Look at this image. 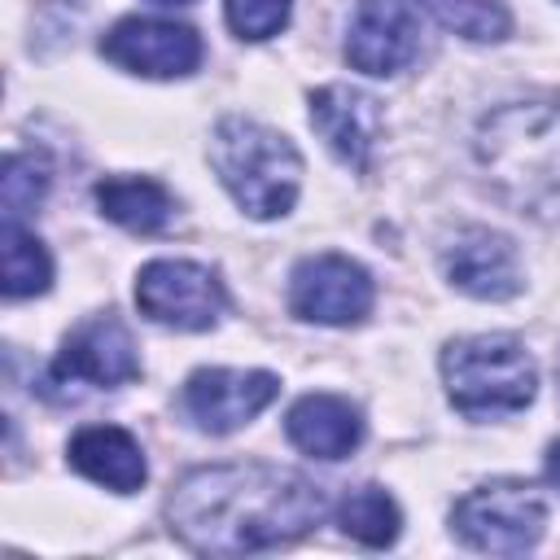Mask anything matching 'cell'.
<instances>
[{"label": "cell", "instance_id": "cell-7", "mask_svg": "<svg viewBox=\"0 0 560 560\" xmlns=\"http://www.w3.org/2000/svg\"><path fill=\"white\" fill-rule=\"evenodd\" d=\"M136 306L162 328L206 332L228 311V289L214 267L188 258H153L136 276Z\"/></svg>", "mask_w": 560, "mask_h": 560}, {"label": "cell", "instance_id": "cell-1", "mask_svg": "<svg viewBox=\"0 0 560 560\" xmlns=\"http://www.w3.org/2000/svg\"><path fill=\"white\" fill-rule=\"evenodd\" d=\"M328 512L315 481L280 464H210L166 494L171 534L197 556H249L306 538Z\"/></svg>", "mask_w": 560, "mask_h": 560}, {"label": "cell", "instance_id": "cell-23", "mask_svg": "<svg viewBox=\"0 0 560 560\" xmlns=\"http://www.w3.org/2000/svg\"><path fill=\"white\" fill-rule=\"evenodd\" d=\"M153 4H192V0H153Z\"/></svg>", "mask_w": 560, "mask_h": 560}, {"label": "cell", "instance_id": "cell-22", "mask_svg": "<svg viewBox=\"0 0 560 560\" xmlns=\"http://www.w3.org/2000/svg\"><path fill=\"white\" fill-rule=\"evenodd\" d=\"M547 481H551V486L560 490V442H556V446L547 451Z\"/></svg>", "mask_w": 560, "mask_h": 560}, {"label": "cell", "instance_id": "cell-13", "mask_svg": "<svg viewBox=\"0 0 560 560\" xmlns=\"http://www.w3.org/2000/svg\"><path fill=\"white\" fill-rule=\"evenodd\" d=\"M311 127L324 136V144L350 166V171H368L385 114L381 101L350 88V83H324L311 92Z\"/></svg>", "mask_w": 560, "mask_h": 560}, {"label": "cell", "instance_id": "cell-10", "mask_svg": "<svg viewBox=\"0 0 560 560\" xmlns=\"http://www.w3.org/2000/svg\"><path fill=\"white\" fill-rule=\"evenodd\" d=\"M280 394V381L271 372H245V368H197L184 381V411L201 433H236L249 424L271 398Z\"/></svg>", "mask_w": 560, "mask_h": 560}, {"label": "cell", "instance_id": "cell-9", "mask_svg": "<svg viewBox=\"0 0 560 560\" xmlns=\"http://www.w3.org/2000/svg\"><path fill=\"white\" fill-rule=\"evenodd\" d=\"M101 57L127 74L144 79H184L201 66V35L188 22L166 18H118L101 35Z\"/></svg>", "mask_w": 560, "mask_h": 560}, {"label": "cell", "instance_id": "cell-21", "mask_svg": "<svg viewBox=\"0 0 560 560\" xmlns=\"http://www.w3.org/2000/svg\"><path fill=\"white\" fill-rule=\"evenodd\" d=\"M293 0H223V18L241 39H271L289 26Z\"/></svg>", "mask_w": 560, "mask_h": 560}, {"label": "cell", "instance_id": "cell-3", "mask_svg": "<svg viewBox=\"0 0 560 560\" xmlns=\"http://www.w3.org/2000/svg\"><path fill=\"white\" fill-rule=\"evenodd\" d=\"M210 166L249 219H280L302 188V158L276 127L228 114L210 136Z\"/></svg>", "mask_w": 560, "mask_h": 560}, {"label": "cell", "instance_id": "cell-12", "mask_svg": "<svg viewBox=\"0 0 560 560\" xmlns=\"http://www.w3.org/2000/svg\"><path fill=\"white\" fill-rule=\"evenodd\" d=\"M420 57V18L407 0H359L346 26V61L363 74H398Z\"/></svg>", "mask_w": 560, "mask_h": 560}, {"label": "cell", "instance_id": "cell-5", "mask_svg": "<svg viewBox=\"0 0 560 560\" xmlns=\"http://www.w3.org/2000/svg\"><path fill=\"white\" fill-rule=\"evenodd\" d=\"M547 529V503L529 481L494 477L451 508V534L486 556H525Z\"/></svg>", "mask_w": 560, "mask_h": 560}, {"label": "cell", "instance_id": "cell-18", "mask_svg": "<svg viewBox=\"0 0 560 560\" xmlns=\"http://www.w3.org/2000/svg\"><path fill=\"white\" fill-rule=\"evenodd\" d=\"M337 521H341V529H346L354 542H363V547H389V542L398 538V529H402V512H398V503L389 499V490H381V486H359V490H350V494L341 499V508H337Z\"/></svg>", "mask_w": 560, "mask_h": 560}, {"label": "cell", "instance_id": "cell-19", "mask_svg": "<svg viewBox=\"0 0 560 560\" xmlns=\"http://www.w3.org/2000/svg\"><path fill=\"white\" fill-rule=\"evenodd\" d=\"M416 4L472 44H499L512 35V13L499 0H416Z\"/></svg>", "mask_w": 560, "mask_h": 560}, {"label": "cell", "instance_id": "cell-16", "mask_svg": "<svg viewBox=\"0 0 560 560\" xmlns=\"http://www.w3.org/2000/svg\"><path fill=\"white\" fill-rule=\"evenodd\" d=\"M101 214L127 232L153 236L175 219V197L149 175H109L92 188Z\"/></svg>", "mask_w": 560, "mask_h": 560}, {"label": "cell", "instance_id": "cell-15", "mask_svg": "<svg viewBox=\"0 0 560 560\" xmlns=\"http://www.w3.org/2000/svg\"><path fill=\"white\" fill-rule=\"evenodd\" d=\"M66 459L74 472H83L88 481L114 490V494H131L144 486L149 477V464H144V451L140 442L118 429V424H88L70 438L66 446Z\"/></svg>", "mask_w": 560, "mask_h": 560}, {"label": "cell", "instance_id": "cell-4", "mask_svg": "<svg viewBox=\"0 0 560 560\" xmlns=\"http://www.w3.org/2000/svg\"><path fill=\"white\" fill-rule=\"evenodd\" d=\"M442 385L459 416L499 420L534 402L538 368L516 337L477 332V337H455L442 346Z\"/></svg>", "mask_w": 560, "mask_h": 560}, {"label": "cell", "instance_id": "cell-8", "mask_svg": "<svg viewBox=\"0 0 560 560\" xmlns=\"http://www.w3.org/2000/svg\"><path fill=\"white\" fill-rule=\"evenodd\" d=\"M376 302L372 276L346 254H311L289 276V311L306 324H363Z\"/></svg>", "mask_w": 560, "mask_h": 560}, {"label": "cell", "instance_id": "cell-14", "mask_svg": "<svg viewBox=\"0 0 560 560\" xmlns=\"http://www.w3.org/2000/svg\"><path fill=\"white\" fill-rule=\"evenodd\" d=\"M284 433L302 455L315 459H346L359 442H363V416L350 398L337 394H302L289 416H284Z\"/></svg>", "mask_w": 560, "mask_h": 560}, {"label": "cell", "instance_id": "cell-17", "mask_svg": "<svg viewBox=\"0 0 560 560\" xmlns=\"http://www.w3.org/2000/svg\"><path fill=\"white\" fill-rule=\"evenodd\" d=\"M0 254H4V298H35L52 284V258L44 249L39 236H31L22 223H9L0 228Z\"/></svg>", "mask_w": 560, "mask_h": 560}, {"label": "cell", "instance_id": "cell-6", "mask_svg": "<svg viewBox=\"0 0 560 560\" xmlns=\"http://www.w3.org/2000/svg\"><path fill=\"white\" fill-rule=\"evenodd\" d=\"M136 376H140V354L122 319L92 315L74 332H66L57 359L39 381V394L52 402H70L79 398V389H118Z\"/></svg>", "mask_w": 560, "mask_h": 560}, {"label": "cell", "instance_id": "cell-2", "mask_svg": "<svg viewBox=\"0 0 560 560\" xmlns=\"http://www.w3.org/2000/svg\"><path fill=\"white\" fill-rule=\"evenodd\" d=\"M490 188L534 219H560V96L512 101L477 127Z\"/></svg>", "mask_w": 560, "mask_h": 560}, {"label": "cell", "instance_id": "cell-20", "mask_svg": "<svg viewBox=\"0 0 560 560\" xmlns=\"http://www.w3.org/2000/svg\"><path fill=\"white\" fill-rule=\"evenodd\" d=\"M48 162L35 153H9L4 158V179H0V201H4V219L22 223L44 197H48Z\"/></svg>", "mask_w": 560, "mask_h": 560}, {"label": "cell", "instance_id": "cell-11", "mask_svg": "<svg viewBox=\"0 0 560 560\" xmlns=\"http://www.w3.org/2000/svg\"><path fill=\"white\" fill-rule=\"evenodd\" d=\"M442 276L477 302H508L525 289V271L512 236L490 228H459L442 245Z\"/></svg>", "mask_w": 560, "mask_h": 560}]
</instances>
